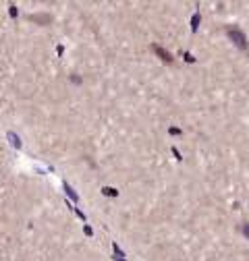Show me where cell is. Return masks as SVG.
I'll use <instances>...</instances> for the list:
<instances>
[{"label": "cell", "instance_id": "obj_1", "mask_svg": "<svg viewBox=\"0 0 249 261\" xmlns=\"http://www.w3.org/2000/svg\"><path fill=\"white\" fill-rule=\"evenodd\" d=\"M154 50H156V52H158V54L162 56V58H164L166 62H170V60H173V58H170V54H166V52H162V50H160V48H154Z\"/></svg>", "mask_w": 249, "mask_h": 261}]
</instances>
